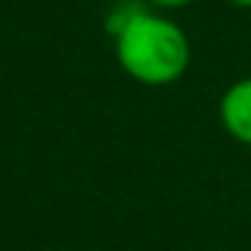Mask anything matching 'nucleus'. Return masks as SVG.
<instances>
[{
  "mask_svg": "<svg viewBox=\"0 0 251 251\" xmlns=\"http://www.w3.org/2000/svg\"><path fill=\"white\" fill-rule=\"evenodd\" d=\"M112 39L121 71L142 86L177 83L192 59L186 33L148 3L139 6L121 27H115Z\"/></svg>",
  "mask_w": 251,
  "mask_h": 251,
  "instance_id": "f257e3e1",
  "label": "nucleus"
},
{
  "mask_svg": "<svg viewBox=\"0 0 251 251\" xmlns=\"http://www.w3.org/2000/svg\"><path fill=\"white\" fill-rule=\"evenodd\" d=\"M219 121L230 139L251 148V77L230 83L219 100Z\"/></svg>",
  "mask_w": 251,
  "mask_h": 251,
  "instance_id": "f03ea898",
  "label": "nucleus"
},
{
  "mask_svg": "<svg viewBox=\"0 0 251 251\" xmlns=\"http://www.w3.org/2000/svg\"><path fill=\"white\" fill-rule=\"evenodd\" d=\"M145 3L151 9H183V6L192 3V0H145Z\"/></svg>",
  "mask_w": 251,
  "mask_h": 251,
  "instance_id": "7ed1b4c3",
  "label": "nucleus"
},
{
  "mask_svg": "<svg viewBox=\"0 0 251 251\" xmlns=\"http://www.w3.org/2000/svg\"><path fill=\"white\" fill-rule=\"evenodd\" d=\"M225 3H230L236 9H251V0H225Z\"/></svg>",
  "mask_w": 251,
  "mask_h": 251,
  "instance_id": "20e7f679",
  "label": "nucleus"
}]
</instances>
